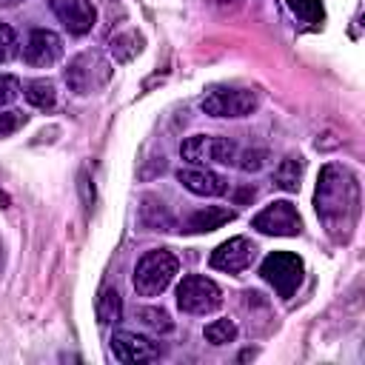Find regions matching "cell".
Returning <instances> with one entry per match:
<instances>
[{"label":"cell","mask_w":365,"mask_h":365,"mask_svg":"<svg viewBox=\"0 0 365 365\" xmlns=\"http://www.w3.org/2000/svg\"><path fill=\"white\" fill-rule=\"evenodd\" d=\"M111 354H114L117 362L143 365V362L160 359V345L151 342L148 336L134 334V331H114V336H111Z\"/></svg>","instance_id":"9"},{"label":"cell","mask_w":365,"mask_h":365,"mask_svg":"<svg viewBox=\"0 0 365 365\" xmlns=\"http://www.w3.org/2000/svg\"><path fill=\"white\" fill-rule=\"evenodd\" d=\"M20 94V80L11 74H0V106H9Z\"/></svg>","instance_id":"25"},{"label":"cell","mask_w":365,"mask_h":365,"mask_svg":"<svg viewBox=\"0 0 365 365\" xmlns=\"http://www.w3.org/2000/svg\"><path fill=\"white\" fill-rule=\"evenodd\" d=\"M202 336H205L211 345H228V342L237 339V325H234L231 319H214V322L205 325Z\"/></svg>","instance_id":"18"},{"label":"cell","mask_w":365,"mask_h":365,"mask_svg":"<svg viewBox=\"0 0 365 365\" xmlns=\"http://www.w3.org/2000/svg\"><path fill=\"white\" fill-rule=\"evenodd\" d=\"M234 165H240L242 171H259L262 165H265V151L262 148H248V151H240L237 154V163Z\"/></svg>","instance_id":"23"},{"label":"cell","mask_w":365,"mask_h":365,"mask_svg":"<svg viewBox=\"0 0 365 365\" xmlns=\"http://www.w3.org/2000/svg\"><path fill=\"white\" fill-rule=\"evenodd\" d=\"M302 180V157H285L279 160V165L274 168V182L282 191H297Z\"/></svg>","instance_id":"16"},{"label":"cell","mask_w":365,"mask_h":365,"mask_svg":"<svg viewBox=\"0 0 365 365\" xmlns=\"http://www.w3.org/2000/svg\"><path fill=\"white\" fill-rule=\"evenodd\" d=\"M123 317V297L114 288H103L97 297V319L103 325H114Z\"/></svg>","instance_id":"17"},{"label":"cell","mask_w":365,"mask_h":365,"mask_svg":"<svg viewBox=\"0 0 365 365\" xmlns=\"http://www.w3.org/2000/svg\"><path fill=\"white\" fill-rule=\"evenodd\" d=\"M177 271H180V262L171 251H165V248L148 251L140 257V262L134 268V291L140 297H160L171 285Z\"/></svg>","instance_id":"2"},{"label":"cell","mask_w":365,"mask_h":365,"mask_svg":"<svg viewBox=\"0 0 365 365\" xmlns=\"http://www.w3.org/2000/svg\"><path fill=\"white\" fill-rule=\"evenodd\" d=\"M63 57V40L51 29H34L23 46V60L37 68H48Z\"/></svg>","instance_id":"10"},{"label":"cell","mask_w":365,"mask_h":365,"mask_svg":"<svg viewBox=\"0 0 365 365\" xmlns=\"http://www.w3.org/2000/svg\"><path fill=\"white\" fill-rule=\"evenodd\" d=\"M23 94H26V100H29L34 108H40V111H51L54 103H57L54 83H48V80H31V83H26Z\"/></svg>","instance_id":"15"},{"label":"cell","mask_w":365,"mask_h":365,"mask_svg":"<svg viewBox=\"0 0 365 365\" xmlns=\"http://www.w3.org/2000/svg\"><path fill=\"white\" fill-rule=\"evenodd\" d=\"M20 3H26V0H0V9H14Z\"/></svg>","instance_id":"26"},{"label":"cell","mask_w":365,"mask_h":365,"mask_svg":"<svg viewBox=\"0 0 365 365\" xmlns=\"http://www.w3.org/2000/svg\"><path fill=\"white\" fill-rule=\"evenodd\" d=\"M302 271H305L302 259H299L297 254H291V251H274V254H268V257L262 259V265H259V277H262L279 297H285V299L299 288Z\"/></svg>","instance_id":"4"},{"label":"cell","mask_w":365,"mask_h":365,"mask_svg":"<svg viewBox=\"0 0 365 365\" xmlns=\"http://www.w3.org/2000/svg\"><path fill=\"white\" fill-rule=\"evenodd\" d=\"M177 180L182 182V188H188L197 197H220L228 191L225 177H220L208 165H185L177 171Z\"/></svg>","instance_id":"13"},{"label":"cell","mask_w":365,"mask_h":365,"mask_svg":"<svg viewBox=\"0 0 365 365\" xmlns=\"http://www.w3.org/2000/svg\"><path fill=\"white\" fill-rule=\"evenodd\" d=\"M254 259V245L251 240L245 237H231L225 242H220L214 251H211V265L217 271H225V274H240L251 265Z\"/></svg>","instance_id":"12"},{"label":"cell","mask_w":365,"mask_h":365,"mask_svg":"<svg viewBox=\"0 0 365 365\" xmlns=\"http://www.w3.org/2000/svg\"><path fill=\"white\" fill-rule=\"evenodd\" d=\"M259 106L251 88H214L200 100V108L211 117H248Z\"/></svg>","instance_id":"7"},{"label":"cell","mask_w":365,"mask_h":365,"mask_svg":"<svg viewBox=\"0 0 365 365\" xmlns=\"http://www.w3.org/2000/svg\"><path fill=\"white\" fill-rule=\"evenodd\" d=\"M23 125H26V114H20V111H0V140L11 137Z\"/></svg>","instance_id":"24"},{"label":"cell","mask_w":365,"mask_h":365,"mask_svg":"<svg viewBox=\"0 0 365 365\" xmlns=\"http://www.w3.org/2000/svg\"><path fill=\"white\" fill-rule=\"evenodd\" d=\"M251 225L259 234H274V237H297L302 231V220L297 214V208L288 200H274L268 202L254 220Z\"/></svg>","instance_id":"8"},{"label":"cell","mask_w":365,"mask_h":365,"mask_svg":"<svg viewBox=\"0 0 365 365\" xmlns=\"http://www.w3.org/2000/svg\"><path fill=\"white\" fill-rule=\"evenodd\" d=\"M137 51H140V37L131 34V31H128V34H120V37L111 40V57L120 60V63H128Z\"/></svg>","instance_id":"21"},{"label":"cell","mask_w":365,"mask_h":365,"mask_svg":"<svg viewBox=\"0 0 365 365\" xmlns=\"http://www.w3.org/2000/svg\"><path fill=\"white\" fill-rule=\"evenodd\" d=\"M111 63L100 51H83L77 54L66 68V86L74 94H94L111 80Z\"/></svg>","instance_id":"3"},{"label":"cell","mask_w":365,"mask_h":365,"mask_svg":"<svg viewBox=\"0 0 365 365\" xmlns=\"http://www.w3.org/2000/svg\"><path fill=\"white\" fill-rule=\"evenodd\" d=\"M177 305L185 314H211L222 305V291L202 274H188L177 285Z\"/></svg>","instance_id":"5"},{"label":"cell","mask_w":365,"mask_h":365,"mask_svg":"<svg viewBox=\"0 0 365 365\" xmlns=\"http://www.w3.org/2000/svg\"><path fill=\"white\" fill-rule=\"evenodd\" d=\"M237 143L228 137H208V134H194L180 145V157L191 165H208V163H222L234 165L237 163Z\"/></svg>","instance_id":"6"},{"label":"cell","mask_w":365,"mask_h":365,"mask_svg":"<svg viewBox=\"0 0 365 365\" xmlns=\"http://www.w3.org/2000/svg\"><path fill=\"white\" fill-rule=\"evenodd\" d=\"M48 6L71 34H88L97 23V9L91 0H48Z\"/></svg>","instance_id":"11"},{"label":"cell","mask_w":365,"mask_h":365,"mask_svg":"<svg viewBox=\"0 0 365 365\" xmlns=\"http://www.w3.org/2000/svg\"><path fill=\"white\" fill-rule=\"evenodd\" d=\"M288 9L302 20V23H322L325 11H322V0H288Z\"/></svg>","instance_id":"19"},{"label":"cell","mask_w":365,"mask_h":365,"mask_svg":"<svg viewBox=\"0 0 365 365\" xmlns=\"http://www.w3.org/2000/svg\"><path fill=\"white\" fill-rule=\"evenodd\" d=\"M17 51H20V43H17L14 29L0 23V63H9L11 57H17Z\"/></svg>","instance_id":"22"},{"label":"cell","mask_w":365,"mask_h":365,"mask_svg":"<svg viewBox=\"0 0 365 365\" xmlns=\"http://www.w3.org/2000/svg\"><path fill=\"white\" fill-rule=\"evenodd\" d=\"M137 317H140V319H143V325H145V328H151L154 334H168V331L174 328L171 317H168L163 308H140V311H137Z\"/></svg>","instance_id":"20"},{"label":"cell","mask_w":365,"mask_h":365,"mask_svg":"<svg viewBox=\"0 0 365 365\" xmlns=\"http://www.w3.org/2000/svg\"><path fill=\"white\" fill-rule=\"evenodd\" d=\"M314 208L334 240H348L359 214V185L345 165H325L314 191Z\"/></svg>","instance_id":"1"},{"label":"cell","mask_w":365,"mask_h":365,"mask_svg":"<svg viewBox=\"0 0 365 365\" xmlns=\"http://www.w3.org/2000/svg\"><path fill=\"white\" fill-rule=\"evenodd\" d=\"M234 220V211L231 208H222V205H205L200 211H194L188 220H185V228L188 234H205V231H217L222 228L225 222Z\"/></svg>","instance_id":"14"}]
</instances>
